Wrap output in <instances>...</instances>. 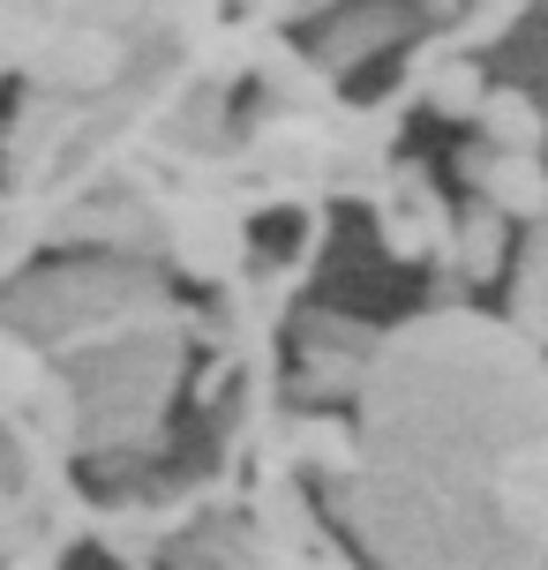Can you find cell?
Listing matches in <instances>:
<instances>
[{
  "label": "cell",
  "mask_w": 548,
  "mask_h": 570,
  "mask_svg": "<svg viewBox=\"0 0 548 570\" xmlns=\"http://www.w3.org/2000/svg\"><path fill=\"white\" fill-rule=\"evenodd\" d=\"M481 98H489V90H481V76H473V68H466V60H451V68H436L429 76V106L436 114H481Z\"/></svg>",
  "instance_id": "cell-4"
},
{
  "label": "cell",
  "mask_w": 548,
  "mask_h": 570,
  "mask_svg": "<svg viewBox=\"0 0 548 570\" xmlns=\"http://www.w3.org/2000/svg\"><path fill=\"white\" fill-rule=\"evenodd\" d=\"M481 128H489L496 158H534L548 142V120L526 90H489V98H481Z\"/></svg>",
  "instance_id": "cell-2"
},
{
  "label": "cell",
  "mask_w": 548,
  "mask_h": 570,
  "mask_svg": "<svg viewBox=\"0 0 548 570\" xmlns=\"http://www.w3.org/2000/svg\"><path fill=\"white\" fill-rule=\"evenodd\" d=\"M466 180L489 196L496 218H541L548 210V173L541 158H496V150H466Z\"/></svg>",
  "instance_id": "cell-1"
},
{
  "label": "cell",
  "mask_w": 548,
  "mask_h": 570,
  "mask_svg": "<svg viewBox=\"0 0 548 570\" xmlns=\"http://www.w3.org/2000/svg\"><path fill=\"white\" fill-rule=\"evenodd\" d=\"M451 263H459L466 278L503 271V218H496L489 203H473V210L459 218V233H451Z\"/></svg>",
  "instance_id": "cell-3"
}]
</instances>
